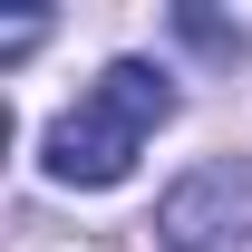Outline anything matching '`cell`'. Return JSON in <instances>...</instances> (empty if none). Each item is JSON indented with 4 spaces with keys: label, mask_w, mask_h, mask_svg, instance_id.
<instances>
[{
    "label": "cell",
    "mask_w": 252,
    "mask_h": 252,
    "mask_svg": "<svg viewBox=\"0 0 252 252\" xmlns=\"http://www.w3.org/2000/svg\"><path fill=\"white\" fill-rule=\"evenodd\" d=\"M175 30H185L194 49H214V59H243V30H233V20H214V10H175Z\"/></svg>",
    "instance_id": "3"
},
{
    "label": "cell",
    "mask_w": 252,
    "mask_h": 252,
    "mask_svg": "<svg viewBox=\"0 0 252 252\" xmlns=\"http://www.w3.org/2000/svg\"><path fill=\"white\" fill-rule=\"evenodd\" d=\"M156 243L165 252H243L252 243V165H194L185 185H165Z\"/></svg>",
    "instance_id": "2"
},
{
    "label": "cell",
    "mask_w": 252,
    "mask_h": 252,
    "mask_svg": "<svg viewBox=\"0 0 252 252\" xmlns=\"http://www.w3.org/2000/svg\"><path fill=\"white\" fill-rule=\"evenodd\" d=\"M39 39H49V20H39V10H30V20H0V59H30Z\"/></svg>",
    "instance_id": "4"
},
{
    "label": "cell",
    "mask_w": 252,
    "mask_h": 252,
    "mask_svg": "<svg viewBox=\"0 0 252 252\" xmlns=\"http://www.w3.org/2000/svg\"><path fill=\"white\" fill-rule=\"evenodd\" d=\"M165 117H175V78H165L156 59H107L97 88L49 126V156L39 165H49L59 185H78V194H107V185L136 175V156H146V136H156Z\"/></svg>",
    "instance_id": "1"
}]
</instances>
